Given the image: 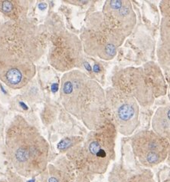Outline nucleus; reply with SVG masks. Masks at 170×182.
<instances>
[{"label": "nucleus", "mask_w": 170, "mask_h": 182, "mask_svg": "<svg viewBox=\"0 0 170 182\" xmlns=\"http://www.w3.org/2000/svg\"><path fill=\"white\" fill-rule=\"evenodd\" d=\"M35 75V66L31 59L14 50L0 47V79L8 87L22 89Z\"/></svg>", "instance_id": "nucleus-7"}, {"label": "nucleus", "mask_w": 170, "mask_h": 182, "mask_svg": "<svg viewBox=\"0 0 170 182\" xmlns=\"http://www.w3.org/2000/svg\"><path fill=\"white\" fill-rule=\"evenodd\" d=\"M49 49L51 65L61 72L77 69L83 61V48L80 39L65 28L53 33Z\"/></svg>", "instance_id": "nucleus-5"}, {"label": "nucleus", "mask_w": 170, "mask_h": 182, "mask_svg": "<svg viewBox=\"0 0 170 182\" xmlns=\"http://www.w3.org/2000/svg\"><path fill=\"white\" fill-rule=\"evenodd\" d=\"M108 111L112 115L116 130L129 136L135 132L139 124L140 105L134 98L119 90L108 88L105 91Z\"/></svg>", "instance_id": "nucleus-6"}, {"label": "nucleus", "mask_w": 170, "mask_h": 182, "mask_svg": "<svg viewBox=\"0 0 170 182\" xmlns=\"http://www.w3.org/2000/svg\"><path fill=\"white\" fill-rule=\"evenodd\" d=\"M125 39L107 24L101 12H95L87 18L80 40L86 54L103 60H111Z\"/></svg>", "instance_id": "nucleus-3"}, {"label": "nucleus", "mask_w": 170, "mask_h": 182, "mask_svg": "<svg viewBox=\"0 0 170 182\" xmlns=\"http://www.w3.org/2000/svg\"><path fill=\"white\" fill-rule=\"evenodd\" d=\"M169 106L159 108L152 121L153 132L156 135L169 140Z\"/></svg>", "instance_id": "nucleus-12"}, {"label": "nucleus", "mask_w": 170, "mask_h": 182, "mask_svg": "<svg viewBox=\"0 0 170 182\" xmlns=\"http://www.w3.org/2000/svg\"><path fill=\"white\" fill-rule=\"evenodd\" d=\"M127 182H154L152 173L150 171H143L141 173L134 174L127 179Z\"/></svg>", "instance_id": "nucleus-14"}, {"label": "nucleus", "mask_w": 170, "mask_h": 182, "mask_svg": "<svg viewBox=\"0 0 170 182\" xmlns=\"http://www.w3.org/2000/svg\"><path fill=\"white\" fill-rule=\"evenodd\" d=\"M60 95L65 110L89 130L106 122L108 109L105 90L84 72L78 69L65 72L61 81Z\"/></svg>", "instance_id": "nucleus-1"}, {"label": "nucleus", "mask_w": 170, "mask_h": 182, "mask_svg": "<svg viewBox=\"0 0 170 182\" xmlns=\"http://www.w3.org/2000/svg\"><path fill=\"white\" fill-rule=\"evenodd\" d=\"M20 2L14 1H2L0 2V11L5 15L12 17V18H17L19 16V7L18 4Z\"/></svg>", "instance_id": "nucleus-13"}, {"label": "nucleus", "mask_w": 170, "mask_h": 182, "mask_svg": "<svg viewBox=\"0 0 170 182\" xmlns=\"http://www.w3.org/2000/svg\"><path fill=\"white\" fill-rule=\"evenodd\" d=\"M101 14L107 24L125 38L137 24V15L131 2L127 0L106 1Z\"/></svg>", "instance_id": "nucleus-10"}, {"label": "nucleus", "mask_w": 170, "mask_h": 182, "mask_svg": "<svg viewBox=\"0 0 170 182\" xmlns=\"http://www.w3.org/2000/svg\"><path fill=\"white\" fill-rule=\"evenodd\" d=\"M113 88L134 98L139 105L150 107L155 101V96L142 67H129L120 70L113 75Z\"/></svg>", "instance_id": "nucleus-8"}, {"label": "nucleus", "mask_w": 170, "mask_h": 182, "mask_svg": "<svg viewBox=\"0 0 170 182\" xmlns=\"http://www.w3.org/2000/svg\"><path fill=\"white\" fill-rule=\"evenodd\" d=\"M155 98L166 93V85L160 69L153 62H148L143 66Z\"/></svg>", "instance_id": "nucleus-11"}, {"label": "nucleus", "mask_w": 170, "mask_h": 182, "mask_svg": "<svg viewBox=\"0 0 170 182\" xmlns=\"http://www.w3.org/2000/svg\"><path fill=\"white\" fill-rule=\"evenodd\" d=\"M116 128L107 122L92 130L80 148L82 170L103 174L115 156Z\"/></svg>", "instance_id": "nucleus-4"}, {"label": "nucleus", "mask_w": 170, "mask_h": 182, "mask_svg": "<svg viewBox=\"0 0 170 182\" xmlns=\"http://www.w3.org/2000/svg\"><path fill=\"white\" fill-rule=\"evenodd\" d=\"M5 147L11 163L21 175L35 177L46 169L49 143L22 116H16L8 126Z\"/></svg>", "instance_id": "nucleus-2"}, {"label": "nucleus", "mask_w": 170, "mask_h": 182, "mask_svg": "<svg viewBox=\"0 0 170 182\" xmlns=\"http://www.w3.org/2000/svg\"><path fill=\"white\" fill-rule=\"evenodd\" d=\"M136 157L144 167H152L162 163L169 153V140L153 131H141L131 139Z\"/></svg>", "instance_id": "nucleus-9"}]
</instances>
